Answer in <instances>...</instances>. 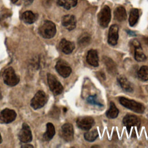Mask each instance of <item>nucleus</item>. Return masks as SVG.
Returning a JSON list of instances; mask_svg holds the SVG:
<instances>
[{"instance_id": "nucleus-1", "label": "nucleus", "mask_w": 148, "mask_h": 148, "mask_svg": "<svg viewBox=\"0 0 148 148\" xmlns=\"http://www.w3.org/2000/svg\"><path fill=\"white\" fill-rule=\"evenodd\" d=\"M38 31L40 36L43 38L50 39L56 35V27L53 22L46 20L39 27Z\"/></svg>"}, {"instance_id": "nucleus-2", "label": "nucleus", "mask_w": 148, "mask_h": 148, "mask_svg": "<svg viewBox=\"0 0 148 148\" xmlns=\"http://www.w3.org/2000/svg\"><path fill=\"white\" fill-rule=\"evenodd\" d=\"M119 100L121 105L133 112L138 113H142L145 110V106L143 105L134 100L130 99L124 97H120Z\"/></svg>"}, {"instance_id": "nucleus-3", "label": "nucleus", "mask_w": 148, "mask_h": 148, "mask_svg": "<svg viewBox=\"0 0 148 148\" xmlns=\"http://www.w3.org/2000/svg\"><path fill=\"white\" fill-rule=\"evenodd\" d=\"M3 79L4 83L9 86H14L17 85L20 81V77L16 74L12 67H9L4 71L3 73Z\"/></svg>"}, {"instance_id": "nucleus-4", "label": "nucleus", "mask_w": 148, "mask_h": 148, "mask_svg": "<svg viewBox=\"0 0 148 148\" xmlns=\"http://www.w3.org/2000/svg\"><path fill=\"white\" fill-rule=\"evenodd\" d=\"M47 78L50 90L53 94L57 95L61 94L63 91V86L57 77L51 73H47Z\"/></svg>"}, {"instance_id": "nucleus-5", "label": "nucleus", "mask_w": 148, "mask_h": 148, "mask_svg": "<svg viewBox=\"0 0 148 148\" xmlns=\"http://www.w3.org/2000/svg\"><path fill=\"white\" fill-rule=\"evenodd\" d=\"M111 19V11L110 8L105 5L104 6L98 15V20L99 24L103 28H106Z\"/></svg>"}, {"instance_id": "nucleus-6", "label": "nucleus", "mask_w": 148, "mask_h": 148, "mask_svg": "<svg viewBox=\"0 0 148 148\" xmlns=\"http://www.w3.org/2000/svg\"><path fill=\"white\" fill-rule=\"evenodd\" d=\"M47 102V97L43 91H38L31 101V106L34 109L42 108Z\"/></svg>"}, {"instance_id": "nucleus-7", "label": "nucleus", "mask_w": 148, "mask_h": 148, "mask_svg": "<svg viewBox=\"0 0 148 148\" xmlns=\"http://www.w3.org/2000/svg\"><path fill=\"white\" fill-rule=\"evenodd\" d=\"M57 72L63 77H68L72 72V69L68 64L63 60H58L56 65Z\"/></svg>"}, {"instance_id": "nucleus-8", "label": "nucleus", "mask_w": 148, "mask_h": 148, "mask_svg": "<svg viewBox=\"0 0 148 148\" xmlns=\"http://www.w3.org/2000/svg\"><path fill=\"white\" fill-rule=\"evenodd\" d=\"M60 135L66 142H71L73 139V127L71 123L64 124L61 128Z\"/></svg>"}, {"instance_id": "nucleus-9", "label": "nucleus", "mask_w": 148, "mask_h": 148, "mask_svg": "<svg viewBox=\"0 0 148 148\" xmlns=\"http://www.w3.org/2000/svg\"><path fill=\"white\" fill-rule=\"evenodd\" d=\"M76 124L79 128L88 131L94 124V120L90 116L80 117L76 120Z\"/></svg>"}, {"instance_id": "nucleus-10", "label": "nucleus", "mask_w": 148, "mask_h": 148, "mask_svg": "<svg viewBox=\"0 0 148 148\" xmlns=\"http://www.w3.org/2000/svg\"><path fill=\"white\" fill-rule=\"evenodd\" d=\"M20 140L23 143L30 142L32 139V135L29 125L26 123H23L22 128L18 134Z\"/></svg>"}, {"instance_id": "nucleus-11", "label": "nucleus", "mask_w": 148, "mask_h": 148, "mask_svg": "<svg viewBox=\"0 0 148 148\" xmlns=\"http://www.w3.org/2000/svg\"><path fill=\"white\" fill-rule=\"evenodd\" d=\"M131 44L134 49L135 59L138 62L145 61L146 60V57L143 51L139 42L136 39H134L131 41Z\"/></svg>"}, {"instance_id": "nucleus-12", "label": "nucleus", "mask_w": 148, "mask_h": 148, "mask_svg": "<svg viewBox=\"0 0 148 148\" xmlns=\"http://www.w3.org/2000/svg\"><path fill=\"white\" fill-rule=\"evenodd\" d=\"M16 116L17 114L14 110L9 109H5L0 112V122L10 123L15 120Z\"/></svg>"}, {"instance_id": "nucleus-13", "label": "nucleus", "mask_w": 148, "mask_h": 148, "mask_svg": "<svg viewBox=\"0 0 148 148\" xmlns=\"http://www.w3.org/2000/svg\"><path fill=\"white\" fill-rule=\"evenodd\" d=\"M123 123L127 127V130H130L132 127H139L140 121V119L135 115L128 114L123 118Z\"/></svg>"}, {"instance_id": "nucleus-14", "label": "nucleus", "mask_w": 148, "mask_h": 148, "mask_svg": "<svg viewBox=\"0 0 148 148\" xmlns=\"http://www.w3.org/2000/svg\"><path fill=\"white\" fill-rule=\"evenodd\" d=\"M119 39V27L116 24L112 25L109 30L108 42L112 46H115L117 43Z\"/></svg>"}, {"instance_id": "nucleus-15", "label": "nucleus", "mask_w": 148, "mask_h": 148, "mask_svg": "<svg viewBox=\"0 0 148 148\" xmlns=\"http://www.w3.org/2000/svg\"><path fill=\"white\" fill-rule=\"evenodd\" d=\"M62 25L68 31H72L76 26V19L72 14H66L62 17Z\"/></svg>"}, {"instance_id": "nucleus-16", "label": "nucleus", "mask_w": 148, "mask_h": 148, "mask_svg": "<svg viewBox=\"0 0 148 148\" xmlns=\"http://www.w3.org/2000/svg\"><path fill=\"white\" fill-rule=\"evenodd\" d=\"M117 81L121 88L125 92H132L134 91L132 84L124 75H120L117 77Z\"/></svg>"}, {"instance_id": "nucleus-17", "label": "nucleus", "mask_w": 148, "mask_h": 148, "mask_svg": "<svg viewBox=\"0 0 148 148\" xmlns=\"http://www.w3.org/2000/svg\"><path fill=\"white\" fill-rule=\"evenodd\" d=\"M75 44L73 42L62 39L59 44V47L61 51L66 54L71 53L75 49Z\"/></svg>"}, {"instance_id": "nucleus-18", "label": "nucleus", "mask_w": 148, "mask_h": 148, "mask_svg": "<svg viewBox=\"0 0 148 148\" xmlns=\"http://www.w3.org/2000/svg\"><path fill=\"white\" fill-rule=\"evenodd\" d=\"M86 60L88 64L91 66L97 67L98 66V56L97 51L95 50H90L87 54Z\"/></svg>"}, {"instance_id": "nucleus-19", "label": "nucleus", "mask_w": 148, "mask_h": 148, "mask_svg": "<svg viewBox=\"0 0 148 148\" xmlns=\"http://www.w3.org/2000/svg\"><path fill=\"white\" fill-rule=\"evenodd\" d=\"M103 61L105 64L107 71L112 75H115L117 73V69L116 64L110 58L105 56L103 57Z\"/></svg>"}, {"instance_id": "nucleus-20", "label": "nucleus", "mask_w": 148, "mask_h": 148, "mask_svg": "<svg viewBox=\"0 0 148 148\" xmlns=\"http://www.w3.org/2000/svg\"><path fill=\"white\" fill-rule=\"evenodd\" d=\"M114 18L120 22L123 21L127 18V13L125 8L123 6H119L116 8L114 12Z\"/></svg>"}, {"instance_id": "nucleus-21", "label": "nucleus", "mask_w": 148, "mask_h": 148, "mask_svg": "<svg viewBox=\"0 0 148 148\" xmlns=\"http://www.w3.org/2000/svg\"><path fill=\"white\" fill-rule=\"evenodd\" d=\"M56 133L54 125L51 123H48L46 125V131L43 136V138L46 141L51 140L54 136Z\"/></svg>"}, {"instance_id": "nucleus-22", "label": "nucleus", "mask_w": 148, "mask_h": 148, "mask_svg": "<svg viewBox=\"0 0 148 148\" xmlns=\"http://www.w3.org/2000/svg\"><path fill=\"white\" fill-rule=\"evenodd\" d=\"M22 19L27 24H32L37 19L36 15L30 10L24 12L22 14Z\"/></svg>"}, {"instance_id": "nucleus-23", "label": "nucleus", "mask_w": 148, "mask_h": 148, "mask_svg": "<svg viewBox=\"0 0 148 148\" xmlns=\"http://www.w3.org/2000/svg\"><path fill=\"white\" fill-rule=\"evenodd\" d=\"M57 3L66 10H69L71 8L76 6L77 0H57Z\"/></svg>"}, {"instance_id": "nucleus-24", "label": "nucleus", "mask_w": 148, "mask_h": 148, "mask_svg": "<svg viewBox=\"0 0 148 148\" xmlns=\"http://www.w3.org/2000/svg\"><path fill=\"white\" fill-rule=\"evenodd\" d=\"M139 18V11L138 9L132 8L130 10L129 17V24L131 27L134 26Z\"/></svg>"}, {"instance_id": "nucleus-25", "label": "nucleus", "mask_w": 148, "mask_h": 148, "mask_svg": "<svg viewBox=\"0 0 148 148\" xmlns=\"http://www.w3.org/2000/svg\"><path fill=\"white\" fill-rule=\"evenodd\" d=\"M119 113V109L116 106L114 103L113 102H110L109 109L107 110L106 113V116L109 119H114L117 117Z\"/></svg>"}, {"instance_id": "nucleus-26", "label": "nucleus", "mask_w": 148, "mask_h": 148, "mask_svg": "<svg viewBox=\"0 0 148 148\" xmlns=\"http://www.w3.org/2000/svg\"><path fill=\"white\" fill-rule=\"evenodd\" d=\"M138 77L142 81L148 80V66H142L138 72Z\"/></svg>"}, {"instance_id": "nucleus-27", "label": "nucleus", "mask_w": 148, "mask_h": 148, "mask_svg": "<svg viewBox=\"0 0 148 148\" xmlns=\"http://www.w3.org/2000/svg\"><path fill=\"white\" fill-rule=\"evenodd\" d=\"M98 136V132L97 129L92 130L86 132L84 135L85 139L88 142L94 141Z\"/></svg>"}, {"instance_id": "nucleus-28", "label": "nucleus", "mask_w": 148, "mask_h": 148, "mask_svg": "<svg viewBox=\"0 0 148 148\" xmlns=\"http://www.w3.org/2000/svg\"><path fill=\"white\" fill-rule=\"evenodd\" d=\"M91 41L90 36L87 34L84 33L82 34L78 39V43L80 46H87Z\"/></svg>"}, {"instance_id": "nucleus-29", "label": "nucleus", "mask_w": 148, "mask_h": 148, "mask_svg": "<svg viewBox=\"0 0 148 148\" xmlns=\"http://www.w3.org/2000/svg\"><path fill=\"white\" fill-rule=\"evenodd\" d=\"M87 101L88 103H91V104H93V105H98V106H103L102 104H101L98 101L97 98V95H96L89 96V97L87 98Z\"/></svg>"}, {"instance_id": "nucleus-30", "label": "nucleus", "mask_w": 148, "mask_h": 148, "mask_svg": "<svg viewBox=\"0 0 148 148\" xmlns=\"http://www.w3.org/2000/svg\"><path fill=\"white\" fill-rule=\"evenodd\" d=\"M25 6H29L33 2L34 0H22Z\"/></svg>"}, {"instance_id": "nucleus-31", "label": "nucleus", "mask_w": 148, "mask_h": 148, "mask_svg": "<svg viewBox=\"0 0 148 148\" xmlns=\"http://www.w3.org/2000/svg\"><path fill=\"white\" fill-rule=\"evenodd\" d=\"M21 147H34V146L31 145H29V144H25L24 145L21 146Z\"/></svg>"}, {"instance_id": "nucleus-32", "label": "nucleus", "mask_w": 148, "mask_h": 148, "mask_svg": "<svg viewBox=\"0 0 148 148\" xmlns=\"http://www.w3.org/2000/svg\"><path fill=\"white\" fill-rule=\"evenodd\" d=\"M127 32H128V34H131V35H135V33L133 32H131V31H128Z\"/></svg>"}, {"instance_id": "nucleus-33", "label": "nucleus", "mask_w": 148, "mask_h": 148, "mask_svg": "<svg viewBox=\"0 0 148 148\" xmlns=\"http://www.w3.org/2000/svg\"><path fill=\"white\" fill-rule=\"evenodd\" d=\"M146 44L148 45V36H147V38H146Z\"/></svg>"}, {"instance_id": "nucleus-34", "label": "nucleus", "mask_w": 148, "mask_h": 148, "mask_svg": "<svg viewBox=\"0 0 148 148\" xmlns=\"http://www.w3.org/2000/svg\"><path fill=\"white\" fill-rule=\"evenodd\" d=\"M17 1H18V0H11V1L12 2V3H14L17 2Z\"/></svg>"}, {"instance_id": "nucleus-35", "label": "nucleus", "mask_w": 148, "mask_h": 148, "mask_svg": "<svg viewBox=\"0 0 148 148\" xmlns=\"http://www.w3.org/2000/svg\"><path fill=\"white\" fill-rule=\"evenodd\" d=\"M2 92H1V89H0V100L1 99V98H2Z\"/></svg>"}, {"instance_id": "nucleus-36", "label": "nucleus", "mask_w": 148, "mask_h": 148, "mask_svg": "<svg viewBox=\"0 0 148 148\" xmlns=\"http://www.w3.org/2000/svg\"><path fill=\"white\" fill-rule=\"evenodd\" d=\"M1 142H2V137H1V135L0 134V144L1 143Z\"/></svg>"}]
</instances>
